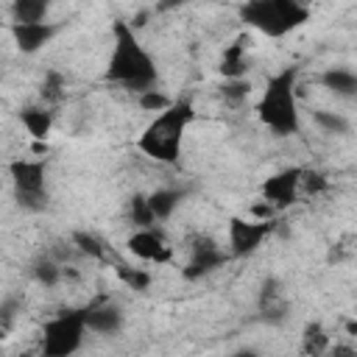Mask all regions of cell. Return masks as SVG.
<instances>
[{"label": "cell", "instance_id": "2e32d148", "mask_svg": "<svg viewBox=\"0 0 357 357\" xmlns=\"http://www.w3.org/2000/svg\"><path fill=\"white\" fill-rule=\"evenodd\" d=\"M329 349H332L329 332L318 321L307 324L304 332H301V351H304V357H326Z\"/></svg>", "mask_w": 357, "mask_h": 357}, {"label": "cell", "instance_id": "ffe728a7", "mask_svg": "<svg viewBox=\"0 0 357 357\" xmlns=\"http://www.w3.org/2000/svg\"><path fill=\"white\" fill-rule=\"evenodd\" d=\"M73 243H75V248L81 254H86L92 259H109V245L98 234H92V231H75L73 234Z\"/></svg>", "mask_w": 357, "mask_h": 357}, {"label": "cell", "instance_id": "8992f818", "mask_svg": "<svg viewBox=\"0 0 357 357\" xmlns=\"http://www.w3.org/2000/svg\"><path fill=\"white\" fill-rule=\"evenodd\" d=\"M14 195L22 209L39 212L47 206V181H45V162L39 159H14L8 165Z\"/></svg>", "mask_w": 357, "mask_h": 357}, {"label": "cell", "instance_id": "d6986e66", "mask_svg": "<svg viewBox=\"0 0 357 357\" xmlns=\"http://www.w3.org/2000/svg\"><path fill=\"white\" fill-rule=\"evenodd\" d=\"M47 8L50 6L45 0H17L11 6V20L14 22H45Z\"/></svg>", "mask_w": 357, "mask_h": 357}, {"label": "cell", "instance_id": "4dcf8cb0", "mask_svg": "<svg viewBox=\"0 0 357 357\" xmlns=\"http://www.w3.org/2000/svg\"><path fill=\"white\" fill-rule=\"evenodd\" d=\"M346 332H349V335H357V321H349V324H346Z\"/></svg>", "mask_w": 357, "mask_h": 357}, {"label": "cell", "instance_id": "3957f363", "mask_svg": "<svg viewBox=\"0 0 357 357\" xmlns=\"http://www.w3.org/2000/svg\"><path fill=\"white\" fill-rule=\"evenodd\" d=\"M296 78H298V67H284L282 73L271 75L265 89H262V98L257 103L259 120L279 137H290L301 126L298 98H296Z\"/></svg>", "mask_w": 357, "mask_h": 357}, {"label": "cell", "instance_id": "ac0fdd59", "mask_svg": "<svg viewBox=\"0 0 357 357\" xmlns=\"http://www.w3.org/2000/svg\"><path fill=\"white\" fill-rule=\"evenodd\" d=\"M178 201H181V192H178V190H167V187L153 190V192L148 195V206H151V212H153L156 220H167V218L176 212Z\"/></svg>", "mask_w": 357, "mask_h": 357}, {"label": "cell", "instance_id": "4fadbf2b", "mask_svg": "<svg viewBox=\"0 0 357 357\" xmlns=\"http://www.w3.org/2000/svg\"><path fill=\"white\" fill-rule=\"evenodd\" d=\"M259 312L271 324H279L287 315V296L276 279H265V284L259 290Z\"/></svg>", "mask_w": 357, "mask_h": 357}, {"label": "cell", "instance_id": "d4e9b609", "mask_svg": "<svg viewBox=\"0 0 357 357\" xmlns=\"http://www.w3.org/2000/svg\"><path fill=\"white\" fill-rule=\"evenodd\" d=\"M312 120L324 128V131H329V134H346L349 131V120L346 117H340V114H335V112H315L312 114Z\"/></svg>", "mask_w": 357, "mask_h": 357}, {"label": "cell", "instance_id": "44dd1931", "mask_svg": "<svg viewBox=\"0 0 357 357\" xmlns=\"http://www.w3.org/2000/svg\"><path fill=\"white\" fill-rule=\"evenodd\" d=\"M128 215H131V223L137 229H151L156 223V218L148 206V195H134L131 204H128Z\"/></svg>", "mask_w": 357, "mask_h": 357}, {"label": "cell", "instance_id": "7c38bea8", "mask_svg": "<svg viewBox=\"0 0 357 357\" xmlns=\"http://www.w3.org/2000/svg\"><path fill=\"white\" fill-rule=\"evenodd\" d=\"M86 312V326L89 332H98V335H112L123 326V310L112 301H95L89 307H84Z\"/></svg>", "mask_w": 357, "mask_h": 357}, {"label": "cell", "instance_id": "f1b7e54d", "mask_svg": "<svg viewBox=\"0 0 357 357\" xmlns=\"http://www.w3.org/2000/svg\"><path fill=\"white\" fill-rule=\"evenodd\" d=\"M326 357H357V349L351 343H332V349L326 351Z\"/></svg>", "mask_w": 357, "mask_h": 357}, {"label": "cell", "instance_id": "9a60e30c", "mask_svg": "<svg viewBox=\"0 0 357 357\" xmlns=\"http://www.w3.org/2000/svg\"><path fill=\"white\" fill-rule=\"evenodd\" d=\"M20 120L25 126V131L33 139H39V142H45L47 134H50V128H53V114L45 106H28V109H22L20 112Z\"/></svg>", "mask_w": 357, "mask_h": 357}, {"label": "cell", "instance_id": "8fae6325", "mask_svg": "<svg viewBox=\"0 0 357 357\" xmlns=\"http://www.w3.org/2000/svg\"><path fill=\"white\" fill-rule=\"evenodd\" d=\"M11 36L22 53H36L56 36V25L53 22H11Z\"/></svg>", "mask_w": 357, "mask_h": 357}, {"label": "cell", "instance_id": "ba28073f", "mask_svg": "<svg viewBox=\"0 0 357 357\" xmlns=\"http://www.w3.org/2000/svg\"><path fill=\"white\" fill-rule=\"evenodd\" d=\"M301 176H304V167H287V170H279V173L268 176L262 181L265 204H271V206H290V204H296L298 195H301Z\"/></svg>", "mask_w": 357, "mask_h": 357}, {"label": "cell", "instance_id": "83f0119b", "mask_svg": "<svg viewBox=\"0 0 357 357\" xmlns=\"http://www.w3.org/2000/svg\"><path fill=\"white\" fill-rule=\"evenodd\" d=\"M61 86H64V78L59 73H47V81L42 84V98L45 100H59L61 98Z\"/></svg>", "mask_w": 357, "mask_h": 357}, {"label": "cell", "instance_id": "484cf974", "mask_svg": "<svg viewBox=\"0 0 357 357\" xmlns=\"http://www.w3.org/2000/svg\"><path fill=\"white\" fill-rule=\"evenodd\" d=\"M170 103H173V100L165 98V95L156 92V89H148V92L139 95V106H142L145 112H159V114H162L165 109H170Z\"/></svg>", "mask_w": 357, "mask_h": 357}, {"label": "cell", "instance_id": "e0dca14e", "mask_svg": "<svg viewBox=\"0 0 357 357\" xmlns=\"http://www.w3.org/2000/svg\"><path fill=\"white\" fill-rule=\"evenodd\" d=\"M321 81H324V86L332 89L335 95H343V98L357 95V75H354L351 70H346V67H332V70H326V73L321 75Z\"/></svg>", "mask_w": 357, "mask_h": 357}, {"label": "cell", "instance_id": "5b68a950", "mask_svg": "<svg viewBox=\"0 0 357 357\" xmlns=\"http://www.w3.org/2000/svg\"><path fill=\"white\" fill-rule=\"evenodd\" d=\"M86 312L84 310H61L45 324L42 332V357H73L86 335Z\"/></svg>", "mask_w": 357, "mask_h": 357}, {"label": "cell", "instance_id": "1f68e13d", "mask_svg": "<svg viewBox=\"0 0 357 357\" xmlns=\"http://www.w3.org/2000/svg\"><path fill=\"white\" fill-rule=\"evenodd\" d=\"M354 75H357V73H354Z\"/></svg>", "mask_w": 357, "mask_h": 357}, {"label": "cell", "instance_id": "5bb4252c", "mask_svg": "<svg viewBox=\"0 0 357 357\" xmlns=\"http://www.w3.org/2000/svg\"><path fill=\"white\" fill-rule=\"evenodd\" d=\"M245 42L248 39H237L234 45H229L223 50V59H220V73L226 75V81H234V78H243L245 70H248V59H245Z\"/></svg>", "mask_w": 357, "mask_h": 357}, {"label": "cell", "instance_id": "4316f807", "mask_svg": "<svg viewBox=\"0 0 357 357\" xmlns=\"http://www.w3.org/2000/svg\"><path fill=\"white\" fill-rule=\"evenodd\" d=\"M326 187H329V181H326L324 173H318V170H304V176H301V192L318 195V192H324Z\"/></svg>", "mask_w": 357, "mask_h": 357}, {"label": "cell", "instance_id": "603a6c76", "mask_svg": "<svg viewBox=\"0 0 357 357\" xmlns=\"http://www.w3.org/2000/svg\"><path fill=\"white\" fill-rule=\"evenodd\" d=\"M117 276H120V282L123 284H128L131 290H148V284H151V273L148 271H142V268H131V265H123V262H117Z\"/></svg>", "mask_w": 357, "mask_h": 357}, {"label": "cell", "instance_id": "f546056e", "mask_svg": "<svg viewBox=\"0 0 357 357\" xmlns=\"http://www.w3.org/2000/svg\"><path fill=\"white\" fill-rule=\"evenodd\" d=\"M231 357H259L257 351H251V349H240V351H234Z\"/></svg>", "mask_w": 357, "mask_h": 357}, {"label": "cell", "instance_id": "52a82bcc", "mask_svg": "<svg viewBox=\"0 0 357 357\" xmlns=\"http://www.w3.org/2000/svg\"><path fill=\"white\" fill-rule=\"evenodd\" d=\"M271 231H273V220L231 218L229 220V254L231 257H248V254H254Z\"/></svg>", "mask_w": 357, "mask_h": 357}, {"label": "cell", "instance_id": "6da1fadb", "mask_svg": "<svg viewBox=\"0 0 357 357\" xmlns=\"http://www.w3.org/2000/svg\"><path fill=\"white\" fill-rule=\"evenodd\" d=\"M112 36H114V45H112V56H109L103 78L112 81V84H120V86H126L137 95L153 89L156 78H159V70H156L153 56L137 39L131 22L114 20Z\"/></svg>", "mask_w": 357, "mask_h": 357}, {"label": "cell", "instance_id": "9c48e42d", "mask_svg": "<svg viewBox=\"0 0 357 357\" xmlns=\"http://www.w3.org/2000/svg\"><path fill=\"white\" fill-rule=\"evenodd\" d=\"M126 245H128V251H131L137 259H142V262L165 265V262L173 259V248H170L167 240H165L159 231H153V229H137V231L126 240Z\"/></svg>", "mask_w": 357, "mask_h": 357}, {"label": "cell", "instance_id": "7a4b0ae2", "mask_svg": "<svg viewBox=\"0 0 357 357\" xmlns=\"http://www.w3.org/2000/svg\"><path fill=\"white\" fill-rule=\"evenodd\" d=\"M192 117H195V112L187 98L173 100L170 109H165L145 126V131L137 139V148L145 156H151L153 162H162V165L178 162L181 142H184V134H187V126L192 123Z\"/></svg>", "mask_w": 357, "mask_h": 357}, {"label": "cell", "instance_id": "cb8c5ba5", "mask_svg": "<svg viewBox=\"0 0 357 357\" xmlns=\"http://www.w3.org/2000/svg\"><path fill=\"white\" fill-rule=\"evenodd\" d=\"M248 92H251V84H248L245 78H234V81H226V84L220 86L223 100L231 103V106H240V103L248 98Z\"/></svg>", "mask_w": 357, "mask_h": 357}, {"label": "cell", "instance_id": "277c9868", "mask_svg": "<svg viewBox=\"0 0 357 357\" xmlns=\"http://www.w3.org/2000/svg\"><path fill=\"white\" fill-rule=\"evenodd\" d=\"M240 17L259 33L279 39L304 25L310 20V8L296 0H251L240 8Z\"/></svg>", "mask_w": 357, "mask_h": 357}, {"label": "cell", "instance_id": "7402d4cb", "mask_svg": "<svg viewBox=\"0 0 357 357\" xmlns=\"http://www.w3.org/2000/svg\"><path fill=\"white\" fill-rule=\"evenodd\" d=\"M33 276H36L39 284L56 287V284L64 279V268H61L59 262H53V259H39V262L33 265Z\"/></svg>", "mask_w": 357, "mask_h": 357}, {"label": "cell", "instance_id": "30bf717a", "mask_svg": "<svg viewBox=\"0 0 357 357\" xmlns=\"http://www.w3.org/2000/svg\"><path fill=\"white\" fill-rule=\"evenodd\" d=\"M223 262H226L223 248L209 237H198L192 243V257H190V262L184 268V279H201V276L212 273L215 268H220Z\"/></svg>", "mask_w": 357, "mask_h": 357}]
</instances>
